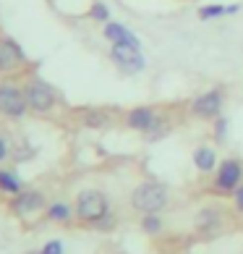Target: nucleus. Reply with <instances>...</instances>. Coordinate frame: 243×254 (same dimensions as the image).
I'll use <instances>...</instances> for the list:
<instances>
[{"instance_id": "nucleus-23", "label": "nucleus", "mask_w": 243, "mask_h": 254, "mask_svg": "<svg viewBox=\"0 0 243 254\" xmlns=\"http://www.w3.org/2000/svg\"><path fill=\"white\" fill-rule=\"evenodd\" d=\"M40 254H63V244H60V241H48V244L40 249Z\"/></svg>"}, {"instance_id": "nucleus-2", "label": "nucleus", "mask_w": 243, "mask_h": 254, "mask_svg": "<svg viewBox=\"0 0 243 254\" xmlns=\"http://www.w3.org/2000/svg\"><path fill=\"white\" fill-rule=\"evenodd\" d=\"M170 204V189L160 181H144L131 191V207L142 215L162 212Z\"/></svg>"}, {"instance_id": "nucleus-12", "label": "nucleus", "mask_w": 243, "mask_h": 254, "mask_svg": "<svg viewBox=\"0 0 243 254\" xmlns=\"http://www.w3.org/2000/svg\"><path fill=\"white\" fill-rule=\"evenodd\" d=\"M105 37L113 45H131V48H142V42H139V37L126 29L123 24H118V21H107L105 24Z\"/></svg>"}, {"instance_id": "nucleus-16", "label": "nucleus", "mask_w": 243, "mask_h": 254, "mask_svg": "<svg viewBox=\"0 0 243 254\" xmlns=\"http://www.w3.org/2000/svg\"><path fill=\"white\" fill-rule=\"evenodd\" d=\"M79 116H81V124L89 126V128H105L110 121H113V116L102 108H87V110H81Z\"/></svg>"}, {"instance_id": "nucleus-14", "label": "nucleus", "mask_w": 243, "mask_h": 254, "mask_svg": "<svg viewBox=\"0 0 243 254\" xmlns=\"http://www.w3.org/2000/svg\"><path fill=\"white\" fill-rule=\"evenodd\" d=\"M24 191V181L21 176H18L16 171H11V168H0V194L5 196H16Z\"/></svg>"}, {"instance_id": "nucleus-21", "label": "nucleus", "mask_w": 243, "mask_h": 254, "mask_svg": "<svg viewBox=\"0 0 243 254\" xmlns=\"http://www.w3.org/2000/svg\"><path fill=\"white\" fill-rule=\"evenodd\" d=\"M214 139H217V142H225L228 139V118L225 116H220L214 121Z\"/></svg>"}, {"instance_id": "nucleus-17", "label": "nucleus", "mask_w": 243, "mask_h": 254, "mask_svg": "<svg viewBox=\"0 0 243 254\" xmlns=\"http://www.w3.org/2000/svg\"><path fill=\"white\" fill-rule=\"evenodd\" d=\"M238 8L241 5H204L199 8V18L201 21H209V18H220V16H225V13H238Z\"/></svg>"}, {"instance_id": "nucleus-7", "label": "nucleus", "mask_w": 243, "mask_h": 254, "mask_svg": "<svg viewBox=\"0 0 243 254\" xmlns=\"http://www.w3.org/2000/svg\"><path fill=\"white\" fill-rule=\"evenodd\" d=\"M243 184V163L236 157H228L222 160V163L217 165V176H214V184L212 189L217 194H230L238 189V186Z\"/></svg>"}, {"instance_id": "nucleus-13", "label": "nucleus", "mask_w": 243, "mask_h": 254, "mask_svg": "<svg viewBox=\"0 0 243 254\" xmlns=\"http://www.w3.org/2000/svg\"><path fill=\"white\" fill-rule=\"evenodd\" d=\"M45 215H48V220L65 225V223H71L73 218H76V207L63 202V199H55V202H50L48 207H45Z\"/></svg>"}, {"instance_id": "nucleus-5", "label": "nucleus", "mask_w": 243, "mask_h": 254, "mask_svg": "<svg viewBox=\"0 0 243 254\" xmlns=\"http://www.w3.org/2000/svg\"><path fill=\"white\" fill-rule=\"evenodd\" d=\"M225 225H228V215L217 204L201 207V210L196 212V218H194V231L199 233V236H204V239L220 236V233L225 231Z\"/></svg>"}, {"instance_id": "nucleus-19", "label": "nucleus", "mask_w": 243, "mask_h": 254, "mask_svg": "<svg viewBox=\"0 0 243 254\" xmlns=\"http://www.w3.org/2000/svg\"><path fill=\"white\" fill-rule=\"evenodd\" d=\"M170 134V118L165 116V113H160V118H157V124L152 126V131L146 134V139L152 142V139H162V136H167Z\"/></svg>"}, {"instance_id": "nucleus-3", "label": "nucleus", "mask_w": 243, "mask_h": 254, "mask_svg": "<svg viewBox=\"0 0 243 254\" xmlns=\"http://www.w3.org/2000/svg\"><path fill=\"white\" fill-rule=\"evenodd\" d=\"M24 95H26V102H29V110L37 113V116H48L58 105V92H55V87L48 81H42V79H37V76L24 81Z\"/></svg>"}, {"instance_id": "nucleus-22", "label": "nucleus", "mask_w": 243, "mask_h": 254, "mask_svg": "<svg viewBox=\"0 0 243 254\" xmlns=\"http://www.w3.org/2000/svg\"><path fill=\"white\" fill-rule=\"evenodd\" d=\"M233 210H236L238 215H243V184L233 191Z\"/></svg>"}, {"instance_id": "nucleus-1", "label": "nucleus", "mask_w": 243, "mask_h": 254, "mask_svg": "<svg viewBox=\"0 0 243 254\" xmlns=\"http://www.w3.org/2000/svg\"><path fill=\"white\" fill-rule=\"evenodd\" d=\"M76 220L97 231H110L115 228V215L110 212V202L99 189H84L76 194Z\"/></svg>"}, {"instance_id": "nucleus-20", "label": "nucleus", "mask_w": 243, "mask_h": 254, "mask_svg": "<svg viewBox=\"0 0 243 254\" xmlns=\"http://www.w3.org/2000/svg\"><path fill=\"white\" fill-rule=\"evenodd\" d=\"M89 16L95 18V21H110V11H107V5L105 3H92V11H89Z\"/></svg>"}, {"instance_id": "nucleus-11", "label": "nucleus", "mask_w": 243, "mask_h": 254, "mask_svg": "<svg viewBox=\"0 0 243 254\" xmlns=\"http://www.w3.org/2000/svg\"><path fill=\"white\" fill-rule=\"evenodd\" d=\"M45 207V194L37 189H24L21 194L11 196V210L16 215H32Z\"/></svg>"}, {"instance_id": "nucleus-8", "label": "nucleus", "mask_w": 243, "mask_h": 254, "mask_svg": "<svg viewBox=\"0 0 243 254\" xmlns=\"http://www.w3.org/2000/svg\"><path fill=\"white\" fill-rule=\"evenodd\" d=\"M110 58H113V63L126 73H139V71H144V65H146L142 48H131V45H113V48H110Z\"/></svg>"}, {"instance_id": "nucleus-6", "label": "nucleus", "mask_w": 243, "mask_h": 254, "mask_svg": "<svg viewBox=\"0 0 243 254\" xmlns=\"http://www.w3.org/2000/svg\"><path fill=\"white\" fill-rule=\"evenodd\" d=\"M222 102H225V92L209 89V92H201L199 97L191 100L189 113L199 121H217L222 116Z\"/></svg>"}, {"instance_id": "nucleus-9", "label": "nucleus", "mask_w": 243, "mask_h": 254, "mask_svg": "<svg viewBox=\"0 0 243 254\" xmlns=\"http://www.w3.org/2000/svg\"><path fill=\"white\" fill-rule=\"evenodd\" d=\"M24 63H26V55L18 48V42L11 40V37H0V76L13 73Z\"/></svg>"}, {"instance_id": "nucleus-24", "label": "nucleus", "mask_w": 243, "mask_h": 254, "mask_svg": "<svg viewBox=\"0 0 243 254\" xmlns=\"http://www.w3.org/2000/svg\"><path fill=\"white\" fill-rule=\"evenodd\" d=\"M3 160H8V144L3 142V136H0V163H3Z\"/></svg>"}, {"instance_id": "nucleus-15", "label": "nucleus", "mask_w": 243, "mask_h": 254, "mask_svg": "<svg viewBox=\"0 0 243 254\" xmlns=\"http://www.w3.org/2000/svg\"><path fill=\"white\" fill-rule=\"evenodd\" d=\"M194 165L199 173H212L217 168V152L212 147H196L194 149Z\"/></svg>"}, {"instance_id": "nucleus-4", "label": "nucleus", "mask_w": 243, "mask_h": 254, "mask_svg": "<svg viewBox=\"0 0 243 254\" xmlns=\"http://www.w3.org/2000/svg\"><path fill=\"white\" fill-rule=\"evenodd\" d=\"M26 113H29V102H26L24 95V84L3 79L0 81V116L11 121H21Z\"/></svg>"}, {"instance_id": "nucleus-18", "label": "nucleus", "mask_w": 243, "mask_h": 254, "mask_svg": "<svg viewBox=\"0 0 243 254\" xmlns=\"http://www.w3.org/2000/svg\"><path fill=\"white\" fill-rule=\"evenodd\" d=\"M142 231L146 236H157V233H162V218L160 212H149L142 218Z\"/></svg>"}, {"instance_id": "nucleus-10", "label": "nucleus", "mask_w": 243, "mask_h": 254, "mask_svg": "<svg viewBox=\"0 0 243 254\" xmlns=\"http://www.w3.org/2000/svg\"><path fill=\"white\" fill-rule=\"evenodd\" d=\"M157 118H160V108L154 105H136L126 113V126L139 131V134H149L152 126L157 124Z\"/></svg>"}]
</instances>
